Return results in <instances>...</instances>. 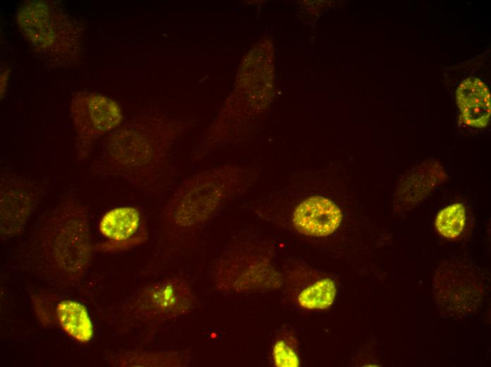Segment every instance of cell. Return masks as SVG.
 Returning a JSON list of instances; mask_svg holds the SVG:
<instances>
[{"mask_svg": "<svg viewBox=\"0 0 491 367\" xmlns=\"http://www.w3.org/2000/svg\"><path fill=\"white\" fill-rule=\"evenodd\" d=\"M43 188L29 179L11 172L0 176L1 215L4 218H23L38 203Z\"/></svg>", "mask_w": 491, "mask_h": 367, "instance_id": "8992f818", "label": "cell"}, {"mask_svg": "<svg viewBox=\"0 0 491 367\" xmlns=\"http://www.w3.org/2000/svg\"><path fill=\"white\" fill-rule=\"evenodd\" d=\"M436 274L435 288L438 303L451 315H466L476 307L481 290L477 275L472 273Z\"/></svg>", "mask_w": 491, "mask_h": 367, "instance_id": "277c9868", "label": "cell"}, {"mask_svg": "<svg viewBox=\"0 0 491 367\" xmlns=\"http://www.w3.org/2000/svg\"><path fill=\"white\" fill-rule=\"evenodd\" d=\"M336 286L330 279H321L303 289L298 297L299 304L307 309H325L331 306Z\"/></svg>", "mask_w": 491, "mask_h": 367, "instance_id": "7c38bea8", "label": "cell"}, {"mask_svg": "<svg viewBox=\"0 0 491 367\" xmlns=\"http://www.w3.org/2000/svg\"><path fill=\"white\" fill-rule=\"evenodd\" d=\"M342 214L332 200L314 195L302 201L296 208L292 222L296 229L305 235L325 236L339 227Z\"/></svg>", "mask_w": 491, "mask_h": 367, "instance_id": "5b68a950", "label": "cell"}, {"mask_svg": "<svg viewBox=\"0 0 491 367\" xmlns=\"http://www.w3.org/2000/svg\"><path fill=\"white\" fill-rule=\"evenodd\" d=\"M57 317L62 329L71 337L83 343L93 336V326L86 308L81 303L65 300L56 308Z\"/></svg>", "mask_w": 491, "mask_h": 367, "instance_id": "30bf717a", "label": "cell"}, {"mask_svg": "<svg viewBox=\"0 0 491 367\" xmlns=\"http://www.w3.org/2000/svg\"><path fill=\"white\" fill-rule=\"evenodd\" d=\"M141 224L139 210L131 206H120L107 211L101 218L99 230L109 241L104 246L110 249L133 246L140 241L134 237Z\"/></svg>", "mask_w": 491, "mask_h": 367, "instance_id": "52a82bcc", "label": "cell"}, {"mask_svg": "<svg viewBox=\"0 0 491 367\" xmlns=\"http://www.w3.org/2000/svg\"><path fill=\"white\" fill-rule=\"evenodd\" d=\"M466 219L463 205L460 203H454L438 212L435 220V227L441 236L453 239L462 233Z\"/></svg>", "mask_w": 491, "mask_h": 367, "instance_id": "8fae6325", "label": "cell"}, {"mask_svg": "<svg viewBox=\"0 0 491 367\" xmlns=\"http://www.w3.org/2000/svg\"><path fill=\"white\" fill-rule=\"evenodd\" d=\"M90 174L102 180L121 179L143 195H154L169 190L176 175L164 146L138 126L114 134L91 165Z\"/></svg>", "mask_w": 491, "mask_h": 367, "instance_id": "6da1fadb", "label": "cell"}, {"mask_svg": "<svg viewBox=\"0 0 491 367\" xmlns=\"http://www.w3.org/2000/svg\"><path fill=\"white\" fill-rule=\"evenodd\" d=\"M273 356L277 366H298L299 361L296 352L283 341L275 344Z\"/></svg>", "mask_w": 491, "mask_h": 367, "instance_id": "4fadbf2b", "label": "cell"}, {"mask_svg": "<svg viewBox=\"0 0 491 367\" xmlns=\"http://www.w3.org/2000/svg\"><path fill=\"white\" fill-rule=\"evenodd\" d=\"M237 172L212 167L195 172L170 193L165 213L173 226L188 228L207 220L231 195Z\"/></svg>", "mask_w": 491, "mask_h": 367, "instance_id": "7a4b0ae2", "label": "cell"}, {"mask_svg": "<svg viewBox=\"0 0 491 367\" xmlns=\"http://www.w3.org/2000/svg\"><path fill=\"white\" fill-rule=\"evenodd\" d=\"M445 177L442 166L435 161L416 166L404 176L398 184L396 201L411 205L428 195Z\"/></svg>", "mask_w": 491, "mask_h": 367, "instance_id": "9c48e42d", "label": "cell"}, {"mask_svg": "<svg viewBox=\"0 0 491 367\" xmlns=\"http://www.w3.org/2000/svg\"><path fill=\"white\" fill-rule=\"evenodd\" d=\"M71 112L77 134L78 162L87 159L96 141L118 126L123 117L121 108L114 101L97 95L76 98Z\"/></svg>", "mask_w": 491, "mask_h": 367, "instance_id": "3957f363", "label": "cell"}, {"mask_svg": "<svg viewBox=\"0 0 491 367\" xmlns=\"http://www.w3.org/2000/svg\"><path fill=\"white\" fill-rule=\"evenodd\" d=\"M456 102L465 124L484 128L490 122V91L480 79L471 77L463 80L456 90Z\"/></svg>", "mask_w": 491, "mask_h": 367, "instance_id": "ba28073f", "label": "cell"}]
</instances>
